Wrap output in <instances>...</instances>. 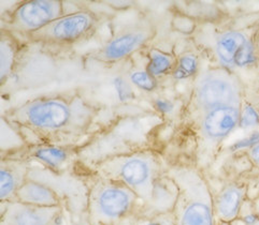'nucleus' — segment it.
<instances>
[{
  "mask_svg": "<svg viewBox=\"0 0 259 225\" xmlns=\"http://www.w3.org/2000/svg\"><path fill=\"white\" fill-rule=\"evenodd\" d=\"M74 158H77V150L72 146H60L48 143H38L27 146L22 159L36 161L54 173L64 172Z\"/></svg>",
  "mask_w": 259,
  "mask_h": 225,
  "instance_id": "obj_12",
  "label": "nucleus"
},
{
  "mask_svg": "<svg viewBox=\"0 0 259 225\" xmlns=\"http://www.w3.org/2000/svg\"><path fill=\"white\" fill-rule=\"evenodd\" d=\"M246 185L231 181L224 186L214 197V213L217 223H230L240 218L245 204Z\"/></svg>",
  "mask_w": 259,
  "mask_h": 225,
  "instance_id": "obj_13",
  "label": "nucleus"
},
{
  "mask_svg": "<svg viewBox=\"0 0 259 225\" xmlns=\"http://www.w3.org/2000/svg\"><path fill=\"white\" fill-rule=\"evenodd\" d=\"M214 54L227 70L246 68L256 62V47L252 37L242 30H228L219 34Z\"/></svg>",
  "mask_w": 259,
  "mask_h": 225,
  "instance_id": "obj_9",
  "label": "nucleus"
},
{
  "mask_svg": "<svg viewBox=\"0 0 259 225\" xmlns=\"http://www.w3.org/2000/svg\"><path fill=\"white\" fill-rule=\"evenodd\" d=\"M148 225H153V224H152V223H149V224H148Z\"/></svg>",
  "mask_w": 259,
  "mask_h": 225,
  "instance_id": "obj_27",
  "label": "nucleus"
},
{
  "mask_svg": "<svg viewBox=\"0 0 259 225\" xmlns=\"http://www.w3.org/2000/svg\"><path fill=\"white\" fill-rule=\"evenodd\" d=\"M98 112V107L81 93L68 92L34 98L8 109L2 118L42 143L73 147L88 135Z\"/></svg>",
  "mask_w": 259,
  "mask_h": 225,
  "instance_id": "obj_1",
  "label": "nucleus"
},
{
  "mask_svg": "<svg viewBox=\"0 0 259 225\" xmlns=\"http://www.w3.org/2000/svg\"><path fill=\"white\" fill-rule=\"evenodd\" d=\"M138 203L139 198L126 186L95 176L88 192V223L118 225L131 217Z\"/></svg>",
  "mask_w": 259,
  "mask_h": 225,
  "instance_id": "obj_4",
  "label": "nucleus"
},
{
  "mask_svg": "<svg viewBox=\"0 0 259 225\" xmlns=\"http://www.w3.org/2000/svg\"><path fill=\"white\" fill-rule=\"evenodd\" d=\"M178 64V57L158 48H150L148 53V63L145 70L155 79L171 75Z\"/></svg>",
  "mask_w": 259,
  "mask_h": 225,
  "instance_id": "obj_16",
  "label": "nucleus"
},
{
  "mask_svg": "<svg viewBox=\"0 0 259 225\" xmlns=\"http://www.w3.org/2000/svg\"><path fill=\"white\" fill-rule=\"evenodd\" d=\"M257 144H259V131H255L249 135H247L246 137L242 138V140H239L230 147V150L231 151H239L243 149L248 150Z\"/></svg>",
  "mask_w": 259,
  "mask_h": 225,
  "instance_id": "obj_22",
  "label": "nucleus"
},
{
  "mask_svg": "<svg viewBox=\"0 0 259 225\" xmlns=\"http://www.w3.org/2000/svg\"><path fill=\"white\" fill-rule=\"evenodd\" d=\"M240 109L237 105L222 106L202 114L199 133L206 147L219 145L239 126Z\"/></svg>",
  "mask_w": 259,
  "mask_h": 225,
  "instance_id": "obj_10",
  "label": "nucleus"
},
{
  "mask_svg": "<svg viewBox=\"0 0 259 225\" xmlns=\"http://www.w3.org/2000/svg\"><path fill=\"white\" fill-rule=\"evenodd\" d=\"M243 89L238 77L225 68L210 69L198 75L194 86L192 104L205 111L222 106H241Z\"/></svg>",
  "mask_w": 259,
  "mask_h": 225,
  "instance_id": "obj_5",
  "label": "nucleus"
},
{
  "mask_svg": "<svg viewBox=\"0 0 259 225\" xmlns=\"http://www.w3.org/2000/svg\"><path fill=\"white\" fill-rule=\"evenodd\" d=\"M155 36L156 27L151 21H138L109 39L93 57L103 64L118 63L145 47Z\"/></svg>",
  "mask_w": 259,
  "mask_h": 225,
  "instance_id": "obj_7",
  "label": "nucleus"
},
{
  "mask_svg": "<svg viewBox=\"0 0 259 225\" xmlns=\"http://www.w3.org/2000/svg\"><path fill=\"white\" fill-rule=\"evenodd\" d=\"M95 176L129 188L146 206L157 204L161 195L162 165L158 154L141 149L103 160L92 167Z\"/></svg>",
  "mask_w": 259,
  "mask_h": 225,
  "instance_id": "obj_2",
  "label": "nucleus"
},
{
  "mask_svg": "<svg viewBox=\"0 0 259 225\" xmlns=\"http://www.w3.org/2000/svg\"><path fill=\"white\" fill-rule=\"evenodd\" d=\"M253 207H254V210L256 212V214L259 217V196L256 198L253 203Z\"/></svg>",
  "mask_w": 259,
  "mask_h": 225,
  "instance_id": "obj_26",
  "label": "nucleus"
},
{
  "mask_svg": "<svg viewBox=\"0 0 259 225\" xmlns=\"http://www.w3.org/2000/svg\"><path fill=\"white\" fill-rule=\"evenodd\" d=\"M239 126L242 129H249L259 126V110L248 102H242L240 109Z\"/></svg>",
  "mask_w": 259,
  "mask_h": 225,
  "instance_id": "obj_20",
  "label": "nucleus"
},
{
  "mask_svg": "<svg viewBox=\"0 0 259 225\" xmlns=\"http://www.w3.org/2000/svg\"><path fill=\"white\" fill-rule=\"evenodd\" d=\"M246 154L249 162H251L255 167L259 168V144L252 147L251 149H248Z\"/></svg>",
  "mask_w": 259,
  "mask_h": 225,
  "instance_id": "obj_23",
  "label": "nucleus"
},
{
  "mask_svg": "<svg viewBox=\"0 0 259 225\" xmlns=\"http://www.w3.org/2000/svg\"><path fill=\"white\" fill-rule=\"evenodd\" d=\"M155 106H156V108L160 112H163V114H167V112H170L171 109L174 108V104H172L170 101L163 100V99L157 100L156 102H155Z\"/></svg>",
  "mask_w": 259,
  "mask_h": 225,
  "instance_id": "obj_24",
  "label": "nucleus"
},
{
  "mask_svg": "<svg viewBox=\"0 0 259 225\" xmlns=\"http://www.w3.org/2000/svg\"><path fill=\"white\" fill-rule=\"evenodd\" d=\"M29 161L17 157H4L0 167V201L13 202L20 188L27 181Z\"/></svg>",
  "mask_w": 259,
  "mask_h": 225,
  "instance_id": "obj_14",
  "label": "nucleus"
},
{
  "mask_svg": "<svg viewBox=\"0 0 259 225\" xmlns=\"http://www.w3.org/2000/svg\"><path fill=\"white\" fill-rule=\"evenodd\" d=\"M166 176L176 188L172 225H218L214 197L199 168L185 164L172 165Z\"/></svg>",
  "mask_w": 259,
  "mask_h": 225,
  "instance_id": "obj_3",
  "label": "nucleus"
},
{
  "mask_svg": "<svg viewBox=\"0 0 259 225\" xmlns=\"http://www.w3.org/2000/svg\"><path fill=\"white\" fill-rule=\"evenodd\" d=\"M127 79L136 88L145 92H153L158 87L157 79L153 77L145 70V68L133 69V70L129 71Z\"/></svg>",
  "mask_w": 259,
  "mask_h": 225,
  "instance_id": "obj_19",
  "label": "nucleus"
},
{
  "mask_svg": "<svg viewBox=\"0 0 259 225\" xmlns=\"http://www.w3.org/2000/svg\"><path fill=\"white\" fill-rule=\"evenodd\" d=\"M62 207H37L17 201L2 203L0 225H54Z\"/></svg>",
  "mask_w": 259,
  "mask_h": 225,
  "instance_id": "obj_11",
  "label": "nucleus"
},
{
  "mask_svg": "<svg viewBox=\"0 0 259 225\" xmlns=\"http://www.w3.org/2000/svg\"><path fill=\"white\" fill-rule=\"evenodd\" d=\"M15 201L37 207H62L60 198L53 189L30 178L17 191Z\"/></svg>",
  "mask_w": 259,
  "mask_h": 225,
  "instance_id": "obj_15",
  "label": "nucleus"
},
{
  "mask_svg": "<svg viewBox=\"0 0 259 225\" xmlns=\"http://www.w3.org/2000/svg\"><path fill=\"white\" fill-rule=\"evenodd\" d=\"M114 86L116 88V92L118 94L119 99L122 101H128L134 98V90H133V85L131 82L126 80L125 77L118 76L114 80Z\"/></svg>",
  "mask_w": 259,
  "mask_h": 225,
  "instance_id": "obj_21",
  "label": "nucleus"
},
{
  "mask_svg": "<svg viewBox=\"0 0 259 225\" xmlns=\"http://www.w3.org/2000/svg\"><path fill=\"white\" fill-rule=\"evenodd\" d=\"M219 225H247L242 219H237L236 221L234 222H230V223H222V224H219Z\"/></svg>",
  "mask_w": 259,
  "mask_h": 225,
  "instance_id": "obj_25",
  "label": "nucleus"
},
{
  "mask_svg": "<svg viewBox=\"0 0 259 225\" xmlns=\"http://www.w3.org/2000/svg\"><path fill=\"white\" fill-rule=\"evenodd\" d=\"M199 70V58L192 51H186L178 57V64L171 76L174 80L182 81L198 73Z\"/></svg>",
  "mask_w": 259,
  "mask_h": 225,
  "instance_id": "obj_18",
  "label": "nucleus"
},
{
  "mask_svg": "<svg viewBox=\"0 0 259 225\" xmlns=\"http://www.w3.org/2000/svg\"><path fill=\"white\" fill-rule=\"evenodd\" d=\"M98 22L94 12L79 10L58 17L40 30L29 34L28 38L33 42L47 44H69L90 36Z\"/></svg>",
  "mask_w": 259,
  "mask_h": 225,
  "instance_id": "obj_6",
  "label": "nucleus"
},
{
  "mask_svg": "<svg viewBox=\"0 0 259 225\" xmlns=\"http://www.w3.org/2000/svg\"><path fill=\"white\" fill-rule=\"evenodd\" d=\"M64 14V3L60 0L24 2L13 9L2 27L11 33L17 32L28 37Z\"/></svg>",
  "mask_w": 259,
  "mask_h": 225,
  "instance_id": "obj_8",
  "label": "nucleus"
},
{
  "mask_svg": "<svg viewBox=\"0 0 259 225\" xmlns=\"http://www.w3.org/2000/svg\"><path fill=\"white\" fill-rule=\"evenodd\" d=\"M16 43L10 32L2 31V83L6 82L13 71L16 58Z\"/></svg>",
  "mask_w": 259,
  "mask_h": 225,
  "instance_id": "obj_17",
  "label": "nucleus"
}]
</instances>
